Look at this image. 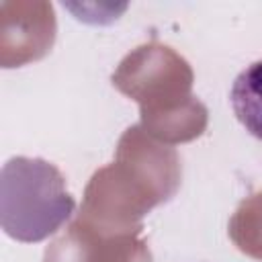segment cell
Instances as JSON below:
<instances>
[{"label": "cell", "instance_id": "6da1fadb", "mask_svg": "<svg viewBox=\"0 0 262 262\" xmlns=\"http://www.w3.org/2000/svg\"><path fill=\"white\" fill-rule=\"evenodd\" d=\"M231 108L250 135L262 139V59L244 68L231 84Z\"/></svg>", "mask_w": 262, "mask_h": 262}]
</instances>
